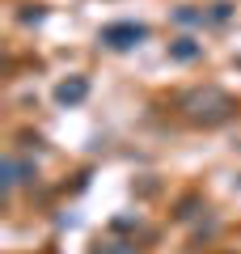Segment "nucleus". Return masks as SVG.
Instances as JSON below:
<instances>
[{
    "label": "nucleus",
    "instance_id": "1",
    "mask_svg": "<svg viewBox=\"0 0 241 254\" xmlns=\"http://www.w3.org/2000/svg\"><path fill=\"white\" fill-rule=\"evenodd\" d=\"M182 110H186V115L195 119V123L216 127V123H224V119H233L237 102H233L229 93H220V89H195L186 102H182Z\"/></svg>",
    "mask_w": 241,
    "mask_h": 254
},
{
    "label": "nucleus",
    "instance_id": "2",
    "mask_svg": "<svg viewBox=\"0 0 241 254\" xmlns=\"http://www.w3.org/2000/svg\"><path fill=\"white\" fill-rule=\"evenodd\" d=\"M140 38H148V30H144V26H135V21H119V26H106V30H102L98 43H106V47H115V51H123V47L140 43Z\"/></svg>",
    "mask_w": 241,
    "mask_h": 254
},
{
    "label": "nucleus",
    "instance_id": "3",
    "mask_svg": "<svg viewBox=\"0 0 241 254\" xmlns=\"http://www.w3.org/2000/svg\"><path fill=\"white\" fill-rule=\"evenodd\" d=\"M89 98V81L85 76H72V81H63L60 89H55V102L60 106H76V102H85Z\"/></svg>",
    "mask_w": 241,
    "mask_h": 254
},
{
    "label": "nucleus",
    "instance_id": "4",
    "mask_svg": "<svg viewBox=\"0 0 241 254\" xmlns=\"http://www.w3.org/2000/svg\"><path fill=\"white\" fill-rule=\"evenodd\" d=\"M199 51H203V47H199L195 38H178V43L170 47V55H174V60H182V64H186V60H195Z\"/></svg>",
    "mask_w": 241,
    "mask_h": 254
},
{
    "label": "nucleus",
    "instance_id": "5",
    "mask_svg": "<svg viewBox=\"0 0 241 254\" xmlns=\"http://www.w3.org/2000/svg\"><path fill=\"white\" fill-rule=\"evenodd\" d=\"M229 13H233V4H216V9H212V21H224Z\"/></svg>",
    "mask_w": 241,
    "mask_h": 254
}]
</instances>
